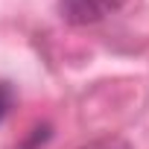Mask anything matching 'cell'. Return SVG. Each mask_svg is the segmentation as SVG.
Masks as SVG:
<instances>
[{
	"label": "cell",
	"mask_w": 149,
	"mask_h": 149,
	"mask_svg": "<svg viewBox=\"0 0 149 149\" xmlns=\"http://www.w3.org/2000/svg\"><path fill=\"white\" fill-rule=\"evenodd\" d=\"M44 140H50V126H38V129L29 134V140L24 143V149H38Z\"/></svg>",
	"instance_id": "cell-4"
},
{
	"label": "cell",
	"mask_w": 149,
	"mask_h": 149,
	"mask_svg": "<svg viewBox=\"0 0 149 149\" xmlns=\"http://www.w3.org/2000/svg\"><path fill=\"white\" fill-rule=\"evenodd\" d=\"M12 102H15V94H12V85H9V82H0V120H3V117L9 114Z\"/></svg>",
	"instance_id": "cell-3"
},
{
	"label": "cell",
	"mask_w": 149,
	"mask_h": 149,
	"mask_svg": "<svg viewBox=\"0 0 149 149\" xmlns=\"http://www.w3.org/2000/svg\"><path fill=\"white\" fill-rule=\"evenodd\" d=\"M120 9V0H58V15L73 26L100 24Z\"/></svg>",
	"instance_id": "cell-1"
},
{
	"label": "cell",
	"mask_w": 149,
	"mask_h": 149,
	"mask_svg": "<svg viewBox=\"0 0 149 149\" xmlns=\"http://www.w3.org/2000/svg\"><path fill=\"white\" fill-rule=\"evenodd\" d=\"M79 149H132V146L126 140H120V137H97V140H91V143H85Z\"/></svg>",
	"instance_id": "cell-2"
}]
</instances>
